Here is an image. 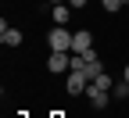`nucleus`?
I'll return each instance as SVG.
<instances>
[{
	"label": "nucleus",
	"mask_w": 129,
	"mask_h": 118,
	"mask_svg": "<svg viewBox=\"0 0 129 118\" xmlns=\"http://www.w3.org/2000/svg\"><path fill=\"white\" fill-rule=\"evenodd\" d=\"M72 36L75 32H68V25H54L50 32H47V47L61 50V54H72Z\"/></svg>",
	"instance_id": "obj_1"
},
{
	"label": "nucleus",
	"mask_w": 129,
	"mask_h": 118,
	"mask_svg": "<svg viewBox=\"0 0 129 118\" xmlns=\"http://www.w3.org/2000/svg\"><path fill=\"white\" fill-rule=\"evenodd\" d=\"M47 72H50V75L72 72V54H61V50H50V57H47Z\"/></svg>",
	"instance_id": "obj_2"
},
{
	"label": "nucleus",
	"mask_w": 129,
	"mask_h": 118,
	"mask_svg": "<svg viewBox=\"0 0 129 118\" xmlns=\"http://www.w3.org/2000/svg\"><path fill=\"white\" fill-rule=\"evenodd\" d=\"M0 43L4 47H22L25 36H22V29H11L7 22H0Z\"/></svg>",
	"instance_id": "obj_3"
},
{
	"label": "nucleus",
	"mask_w": 129,
	"mask_h": 118,
	"mask_svg": "<svg viewBox=\"0 0 129 118\" xmlns=\"http://www.w3.org/2000/svg\"><path fill=\"white\" fill-rule=\"evenodd\" d=\"M86 50H93V32L90 29H79L72 36V54H86Z\"/></svg>",
	"instance_id": "obj_4"
},
{
	"label": "nucleus",
	"mask_w": 129,
	"mask_h": 118,
	"mask_svg": "<svg viewBox=\"0 0 129 118\" xmlns=\"http://www.w3.org/2000/svg\"><path fill=\"white\" fill-rule=\"evenodd\" d=\"M86 97H90V104H93L97 111H104V107L111 104V90H97V86H93V82H90V86H86Z\"/></svg>",
	"instance_id": "obj_5"
},
{
	"label": "nucleus",
	"mask_w": 129,
	"mask_h": 118,
	"mask_svg": "<svg viewBox=\"0 0 129 118\" xmlns=\"http://www.w3.org/2000/svg\"><path fill=\"white\" fill-rule=\"evenodd\" d=\"M86 86H90V79H86L83 72H68V79H64V90H68L72 97H75V93H86Z\"/></svg>",
	"instance_id": "obj_6"
},
{
	"label": "nucleus",
	"mask_w": 129,
	"mask_h": 118,
	"mask_svg": "<svg viewBox=\"0 0 129 118\" xmlns=\"http://www.w3.org/2000/svg\"><path fill=\"white\" fill-rule=\"evenodd\" d=\"M101 72H104V61L97 57V50H86V72H83V75H86V79L93 82L97 75H101Z\"/></svg>",
	"instance_id": "obj_7"
},
{
	"label": "nucleus",
	"mask_w": 129,
	"mask_h": 118,
	"mask_svg": "<svg viewBox=\"0 0 129 118\" xmlns=\"http://www.w3.org/2000/svg\"><path fill=\"white\" fill-rule=\"evenodd\" d=\"M50 18H54V25H68L72 7H68V4H54V7H50Z\"/></svg>",
	"instance_id": "obj_8"
},
{
	"label": "nucleus",
	"mask_w": 129,
	"mask_h": 118,
	"mask_svg": "<svg viewBox=\"0 0 129 118\" xmlns=\"http://www.w3.org/2000/svg\"><path fill=\"white\" fill-rule=\"evenodd\" d=\"M93 86H97V90H115V79H111L108 72H101V75L93 79Z\"/></svg>",
	"instance_id": "obj_9"
},
{
	"label": "nucleus",
	"mask_w": 129,
	"mask_h": 118,
	"mask_svg": "<svg viewBox=\"0 0 129 118\" xmlns=\"http://www.w3.org/2000/svg\"><path fill=\"white\" fill-rule=\"evenodd\" d=\"M101 7H104L108 14H115V11H122V7H125V0H101Z\"/></svg>",
	"instance_id": "obj_10"
},
{
	"label": "nucleus",
	"mask_w": 129,
	"mask_h": 118,
	"mask_svg": "<svg viewBox=\"0 0 129 118\" xmlns=\"http://www.w3.org/2000/svg\"><path fill=\"white\" fill-rule=\"evenodd\" d=\"M111 97L125 100V97H129V82H125V79H122V82H115V90H111Z\"/></svg>",
	"instance_id": "obj_11"
},
{
	"label": "nucleus",
	"mask_w": 129,
	"mask_h": 118,
	"mask_svg": "<svg viewBox=\"0 0 129 118\" xmlns=\"http://www.w3.org/2000/svg\"><path fill=\"white\" fill-rule=\"evenodd\" d=\"M72 72H86V54H72Z\"/></svg>",
	"instance_id": "obj_12"
},
{
	"label": "nucleus",
	"mask_w": 129,
	"mask_h": 118,
	"mask_svg": "<svg viewBox=\"0 0 129 118\" xmlns=\"http://www.w3.org/2000/svg\"><path fill=\"white\" fill-rule=\"evenodd\" d=\"M68 7H72V11H79V7H86V0H68Z\"/></svg>",
	"instance_id": "obj_13"
},
{
	"label": "nucleus",
	"mask_w": 129,
	"mask_h": 118,
	"mask_svg": "<svg viewBox=\"0 0 129 118\" xmlns=\"http://www.w3.org/2000/svg\"><path fill=\"white\" fill-rule=\"evenodd\" d=\"M122 79H125V82H129V64H125V72H122Z\"/></svg>",
	"instance_id": "obj_14"
},
{
	"label": "nucleus",
	"mask_w": 129,
	"mask_h": 118,
	"mask_svg": "<svg viewBox=\"0 0 129 118\" xmlns=\"http://www.w3.org/2000/svg\"><path fill=\"white\" fill-rule=\"evenodd\" d=\"M54 4H64V0H50V7H54Z\"/></svg>",
	"instance_id": "obj_15"
}]
</instances>
